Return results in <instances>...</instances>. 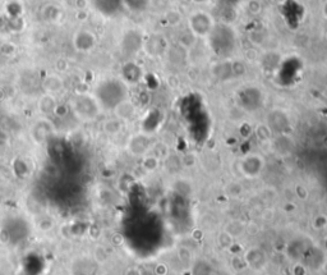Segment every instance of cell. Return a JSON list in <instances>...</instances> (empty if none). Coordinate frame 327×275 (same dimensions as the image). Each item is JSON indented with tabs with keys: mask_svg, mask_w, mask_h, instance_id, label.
I'll use <instances>...</instances> for the list:
<instances>
[{
	"mask_svg": "<svg viewBox=\"0 0 327 275\" xmlns=\"http://www.w3.org/2000/svg\"><path fill=\"white\" fill-rule=\"evenodd\" d=\"M93 95L102 110H114L122 101L128 99V88L123 79L108 78L100 82Z\"/></svg>",
	"mask_w": 327,
	"mask_h": 275,
	"instance_id": "1",
	"label": "cell"
},
{
	"mask_svg": "<svg viewBox=\"0 0 327 275\" xmlns=\"http://www.w3.org/2000/svg\"><path fill=\"white\" fill-rule=\"evenodd\" d=\"M69 109L81 122H92L99 118L102 108L96 96L88 92H81L73 96L69 103Z\"/></svg>",
	"mask_w": 327,
	"mask_h": 275,
	"instance_id": "2",
	"label": "cell"
},
{
	"mask_svg": "<svg viewBox=\"0 0 327 275\" xmlns=\"http://www.w3.org/2000/svg\"><path fill=\"white\" fill-rule=\"evenodd\" d=\"M188 27L191 28L192 33L197 37H208L211 31L215 27L212 15L206 12H196L193 13L188 19Z\"/></svg>",
	"mask_w": 327,
	"mask_h": 275,
	"instance_id": "3",
	"label": "cell"
},
{
	"mask_svg": "<svg viewBox=\"0 0 327 275\" xmlns=\"http://www.w3.org/2000/svg\"><path fill=\"white\" fill-rule=\"evenodd\" d=\"M263 156L258 154H248L239 160V172L249 179L258 178L264 169Z\"/></svg>",
	"mask_w": 327,
	"mask_h": 275,
	"instance_id": "4",
	"label": "cell"
},
{
	"mask_svg": "<svg viewBox=\"0 0 327 275\" xmlns=\"http://www.w3.org/2000/svg\"><path fill=\"white\" fill-rule=\"evenodd\" d=\"M73 48L78 53H90L92 52L97 44V37L92 31L87 28H82L77 31L72 37Z\"/></svg>",
	"mask_w": 327,
	"mask_h": 275,
	"instance_id": "5",
	"label": "cell"
},
{
	"mask_svg": "<svg viewBox=\"0 0 327 275\" xmlns=\"http://www.w3.org/2000/svg\"><path fill=\"white\" fill-rule=\"evenodd\" d=\"M151 148V139L144 133H137L129 138L127 150L133 156H146Z\"/></svg>",
	"mask_w": 327,
	"mask_h": 275,
	"instance_id": "6",
	"label": "cell"
},
{
	"mask_svg": "<svg viewBox=\"0 0 327 275\" xmlns=\"http://www.w3.org/2000/svg\"><path fill=\"white\" fill-rule=\"evenodd\" d=\"M31 136L36 143H44L54 133V126L48 118H41L31 127Z\"/></svg>",
	"mask_w": 327,
	"mask_h": 275,
	"instance_id": "7",
	"label": "cell"
},
{
	"mask_svg": "<svg viewBox=\"0 0 327 275\" xmlns=\"http://www.w3.org/2000/svg\"><path fill=\"white\" fill-rule=\"evenodd\" d=\"M244 261H246V264L251 269L260 272V270H262L266 266L267 259H266V255H264V252L262 251L261 248L252 247L247 250L246 255H244Z\"/></svg>",
	"mask_w": 327,
	"mask_h": 275,
	"instance_id": "8",
	"label": "cell"
},
{
	"mask_svg": "<svg viewBox=\"0 0 327 275\" xmlns=\"http://www.w3.org/2000/svg\"><path fill=\"white\" fill-rule=\"evenodd\" d=\"M42 87H44L46 94L57 95L59 94L60 91H63L64 81L59 74H57V73H50V74H48V76L44 78Z\"/></svg>",
	"mask_w": 327,
	"mask_h": 275,
	"instance_id": "9",
	"label": "cell"
},
{
	"mask_svg": "<svg viewBox=\"0 0 327 275\" xmlns=\"http://www.w3.org/2000/svg\"><path fill=\"white\" fill-rule=\"evenodd\" d=\"M41 15L44 21L49 23H58L63 18V10L60 9L57 4H46L42 6Z\"/></svg>",
	"mask_w": 327,
	"mask_h": 275,
	"instance_id": "10",
	"label": "cell"
},
{
	"mask_svg": "<svg viewBox=\"0 0 327 275\" xmlns=\"http://www.w3.org/2000/svg\"><path fill=\"white\" fill-rule=\"evenodd\" d=\"M114 113H115V117H117L118 119H120L122 122L129 121V119L134 117L135 108H134V105H133V104L131 103L128 99H127V100H124V101H122V103H120L119 105L115 108Z\"/></svg>",
	"mask_w": 327,
	"mask_h": 275,
	"instance_id": "11",
	"label": "cell"
},
{
	"mask_svg": "<svg viewBox=\"0 0 327 275\" xmlns=\"http://www.w3.org/2000/svg\"><path fill=\"white\" fill-rule=\"evenodd\" d=\"M57 106H58V103H57V100H55L54 95L45 94L44 96L41 97V99L39 100V109L44 115L54 114L55 109H57Z\"/></svg>",
	"mask_w": 327,
	"mask_h": 275,
	"instance_id": "12",
	"label": "cell"
},
{
	"mask_svg": "<svg viewBox=\"0 0 327 275\" xmlns=\"http://www.w3.org/2000/svg\"><path fill=\"white\" fill-rule=\"evenodd\" d=\"M224 232H226L229 236L235 238V237L240 236V234H243L246 232V224L239 220H230L226 223Z\"/></svg>",
	"mask_w": 327,
	"mask_h": 275,
	"instance_id": "13",
	"label": "cell"
},
{
	"mask_svg": "<svg viewBox=\"0 0 327 275\" xmlns=\"http://www.w3.org/2000/svg\"><path fill=\"white\" fill-rule=\"evenodd\" d=\"M122 127H123V123L120 119H118L115 117L114 119H109L104 123V131H105L108 135H111V136H114V135H118V133L122 131Z\"/></svg>",
	"mask_w": 327,
	"mask_h": 275,
	"instance_id": "14",
	"label": "cell"
},
{
	"mask_svg": "<svg viewBox=\"0 0 327 275\" xmlns=\"http://www.w3.org/2000/svg\"><path fill=\"white\" fill-rule=\"evenodd\" d=\"M225 194L231 199H237V197L242 196L244 192V187L240 182H230L229 185L225 186Z\"/></svg>",
	"mask_w": 327,
	"mask_h": 275,
	"instance_id": "15",
	"label": "cell"
},
{
	"mask_svg": "<svg viewBox=\"0 0 327 275\" xmlns=\"http://www.w3.org/2000/svg\"><path fill=\"white\" fill-rule=\"evenodd\" d=\"M142 166L146 169V172H155L160 166V159L156 156H147L146 155L143 159V163H142Z\"/></svg>",
	"mask_w": 327,
	"mask_h": 275,
	"instance_id": "16",
	"label": "cell"
},
{
	"mask_svg": "<svg viewBox=\"0 0 327 275\" xmlns=\"http://www.w3.org/2000/svg\"><path fill=\"white\" fill-rule=\"evenodd\" d=\"M312 227L317 230L325 229L327 227V215L318 214L312 220Z\"/></svg>",
	"mask_w": 327,
	"mask_h": 275,
	"instance_id": "17",
	"label": "cell"
},
{
	"mask_svg": "<svg viewBox=\"0 0 327 275\" xmlns=\"http://www.w3.org/2000/svg\"><path fill=\"white\" fill-rule=\"evenodd\" d=\"M295 195L298 196V199L307 200V199H308V196H309V191L307 190L306 186L297 185V187H295Z\"/></svg>",
	"mask_w": 327,
	"mask_h": 275,
	"instance_id": "18",
	"label": "cell"
},
{
	"mask_svg": "<svg viewBox=\"0 0 327 275\" xmlns=\"http://www.w3.org/2000/svg\"><path fill=\"white\" fill-rule=\"evenodd\" d=\"M293 275H307V269L303 264L297 263L293 266Z\"/></svg>",
	"mask_w": 327,
	"mask_h": 275,
	"instance_id": "19",
	"label": "cell"
},
{
	"mask_svg": "<svg viewBox=\"0 0 327 275\" xmlns=\"http://www.w3.org/2000/svg\"><path fill=\"white\" fill-rule=\"evenodd\" d=\"M126 275H142V274L138 269H129Z\"/></svg>",
	"mask_w": 327,
	"mask_h": 275,
	"instance_id": "20",
	"label": "cell"
},
{
	"mask_svg": "<svg viewBox=\"0 0 327 275\" xmlns=\"http://www.w3.org/2000/svg\"><path fill=\"white\" fill-rule=\"evenodd\" d=\"M322 13H324V15L327 18V1L324 4V9H322Z\"/></svg>",
	"mask_w": 327,
	"mask_h": 275,
	"instance_id": "21",
	"label": "cell"
},
{
	"mask_svg": "<svg viewBox=\"0 0 327 275\" xmlns=\"http://www.w3.org/2000/svg\"><path fill=\"white\" fill-rule=\"evenodd\" d=\"M322 269H324V270H325V272H326V273H327V260H326V261H325V263H324V264H322Z\"/></svg>",
	"mask_w": 327,
	"mask_h": 275,
	"instance_id": "22",
	"label": "cell"
},
{
	"mask_svg": "<svg viewBox=\"0 0 327 275\" xmlns=\"http://www.w3.org/2000/svg\"><path fill=\"white\" fill-rule=\"evenodd\" d=\"M325 250H326V251H327V238L325 239Z\"/></svg>",
	"mask_w": 327,
	"mask_h": 275,
	"instance_id": "23",
	"label": "cell"
}]
</instances>
